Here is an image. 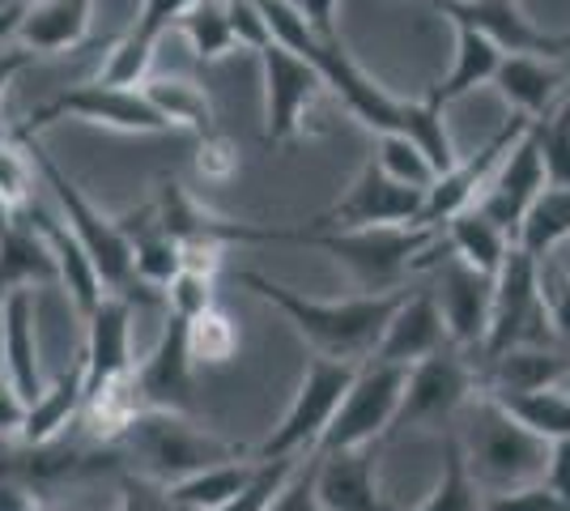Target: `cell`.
I'll return each instance as SVG.
<instances>
[{
    "mask_svg": "<svg viewBox=\"0 0 570 511\" xmlns=\"http://www.w3.org/2000/svg\"><path fill=\"white\" fill-rule=\"evenodd\" d=\"M22 18H26V4H4L0 9V48L9 43V39H18V30H22Z\"/></svg>",
    "mask_w": 570,
    "mask_h": 511,
    "instance_id": "obj_55",
    "label": "cell"
},
{
    "mask_svg": "<svg viewBox=\"0 0 570 511\" xmlns=\"http://www.w3.org/2000/svg\"><path fill=\"white\" fill-rule=\"evenodd\" d=\"M261 73H264V141L282 146L303 132L311 102L324 95V77L315 73L298 51L282 48L277 39L261 51Z\"/></svg>",
    "mask_w": 570,
    "mask_h": 511,
    "instance_id": "obj_13",
    "label": "cell"
},
{
    "mask_svg": "<svg viewBox=\"0 0 570 511\" xmlns=\"http://www.w3.org/2000/svg\"><path fill=\"white\" fill-rule=\"evenodd\" d=\"M124 239L132 247V277L141 286H154V291H167L170 277L179 273V239L163 230V222L154 214V205H145L141 214H128V218H116Z\"/></svg>",
    "mask_w": 570,
    "mask_h": 511,
    "instance_id": "obj_27",
    "label": "cell"
},
{
    "mask_svg": "<svg viewBox=\"0 0 570 511\" xmlns=\"http://www.w3.org/2000/svg\"><path fill=\"white\" fill-rule=\"evenodd\" d=\"M494 86L515 107V116L541 120L567 95V69L562 60H549V56H502Z\"/></svg>",
    "mask_w": 570,
    "mask_h": 511,
    "instance_id": "obj_23",
    "label": "cell"
},
{
    "mask_svg": "<svg viewBox=\"0 0 570 511\" xmlns=\"http://www.w3.org/2000/svg\"><path fill=\"white\" fill-rule=\"evenodd\" d=\"M549 337L553 328H549L546 286H541V261H532L523 247H511L494 273V312H490L481 358H499L515 345H546Z\"/></svg>",
    "mask_w": 570,
    "mask_h": 511,
    "instance_id": "obj_9",
    "label": "cell"
},
{
    "mask_svg": "<svg viewBox=\"0 0 570 511\" xmlns=\"http://www.w3.org/2000/svg\"><path fill=\"white\" fill-rule=\"evenodd\" d=\"M298 461H303V456H289V461H256L252 482L238 490L222 511H268V503L277 499V490L285 487V478L294 473V464Z\"/></svg>",
    "mask_w": 570,
    "mask_h": 511,
    "instance_id": "obj_42",
    "label": "cell"
},
{
    "mask_svg": "<svg viewBox=\"0 0 570 511\" xmlns=\"http://www.w3.org/2000/svg\"><path fill=\"white\" fill-rule=\"evenodd\" d=\"M528 137L541 154V167L553 188H570V102H558L549 116L528 120Z\"/></svg>",
    "mask_w": 570,
    "mask_h": 511,
    "instance_id": "obj_37",
    "label": "cell"
},
{
    "mask_svg": "<svg viewBox=\"0 0 570 511\" xmlns=\"http://www.w3.org/2000/svg\"><path fill=\"white\" fill-rule=\"evenodd\" d=\"M179 30L188 35L191 51L200 60H222L226 51H235V35L226 22V0H191V9L179 18Z\"/></svg>",
    "mask_w": 570,
    "mask_h": 511,
    "instance_id": "obj_39",
    "label": "cell"
},
{
    "mask_svg": "<svg viewBox=\"0 0 570 511\" xmlns=\"http://www.w3.org/2000/svg\"><path fill=\"white\" fill-rule=\"evenodd\" d=\"M132 366H137L132 363V298L102 294V303L86 316V354H81L86 396L128 375Z\"/></svg>",
    "mask_w": 570,
    "mask_h": 511,
    "instance_id": "obj_16",
    "label": "cell"
},
{
    "mask_svg": "<svg viewBox=\"0 0 570 511\" xmlns=\"http://www.w3.org/2000/svg\"><path fill=\"white\" fill-rule=\"evenodd\" d=\"M375 167H380L387 179H396L404 188H417V193H430L434 179H439V170H434V163L426 158V149L417 146L413 137H401V132H383L380 137Z\"/></svg>",
    "mask_w": 570,
    "mask_h": 511,
    "instance_id": "obj_38",
    "label": "cell"
},
{
    "mask_svg": "<svg viewBox=\"0 0 570 511\" xmlns=\"http://www.w3.org/2000/svg\"><path fill=\"white\" fill-rule=\"evenodd\" d=\"M452 431L460 452H464V464H469V478L485 499L532 487V482L546 478L549 443L537 439L532 431H523L494 396L476 392L452 422Z\"/></svg>",
    "mask_w": 570,
    "mask_h": 511,
    "instance_id": "obj_3",
    "label": "cell"
},
{
    "mask_svg": "<svg viewBox=\"0 0 570 511\" xmlns=\"http://www.w3.org/2000/svg\"><path fill=\"white\" fill-rule=\"evenodd\" d=\"M448 350V328H443V316L434 307L430 291L404 294L401 307L392 312L387 328H383L380 345L371 354V363H387V366H413Z\"/></svg>",
    "mask_w": 570,
    "mask_h": 511,
    "instance_id": "obj_20",
    "label": "cell"
},
{
    "mask_svg": "<svg viewBox=\"0 0 570 511\" xmlns=\"http://www.w3.org/2000/svg\"><path fill=\"white\" fill-rule=\"evenodd\" d=\"M30 65H35V51H26L22 43L18 48H0V98L13 86V77L22 73V69H30Z\"/></svg>",
    "mask_w": 570,
    "mask_h": 511,
    "instance_id": "obj_54",
    "label": "cell"
},
{
    "mask_svg": "<svg viewBox=\"0 0 570 511\" xmlns=\"http://www.w3.org/2000/svg\"><path fill=\"white\" fill-rule=\"evenodd\" d=\"M0 366L26 405L48 389L39 371V333H35V291H13L0 298Z\"/></svg>",
    "mask_w": 570,
    "mask_h": 511,
    "instance_id": "obj_21",
    "label": "cell"
},
{
    "mask_svg": "<svg viewBox=\"0 0 570 511\" xmlns=\"http://www.w3.org/2000/svg\"><path fill=\"white\" fill-rule=\"evenodd\" d=\"M494 401L537 439H546V443L570 439V380L562 389L515 392V396H494Z\"/></svg>",
    "mask_w": 570,
    "mask_h": 511,
    "instance_id": "obj_34",
    "label": "cell"
},
{
    "mask_svg": "<svg viewBox=\"0 0 570 511\" xmlns=\"http://www.w3.org/2000/svg\"><path fill=\"white\" fill-rule=\"evenodd\" d=\"M238 282L247 291L264 298L268 307H277L294 333L307 341L320 358H341V363H366L380 345L383 328L392 312L401 307V298L409 291H392V294H354V298H307L303 291H289L282 282L264 277L256 268L238 273Z\"/></svg>",
    "mask_w": 570,
    "mask_h": 511,
    "instance_id": "obj_2",
    "label": "cell"
},
{
    "mask_svg": "<svg viewBox=\"0 0 570 511\" xmlns=\"http://www.w3.org/2000/svg\"><path fill=\"white\" fill-rule=\"evenodd\" d=\"M116 448L124 452V461L137 464V478L158 482V487L184 482V478L200 473V469H214V464L252 456L247 448L209 435L188 414H163V410L137 414V422L124 431Z\"/></svg>",
    "mask_w": 570,
    "mask_h": 511,
    "instance_id": "obj_5",
    "label": "cell"
},
{
    "mask_svg": "<svg viewBox=\"0 0 570 511\" xmlns=\"http://www.w3.org/2000/svg\"><path fill=\"white\" fill-rule=\"evenodd\" d=\"M252 473H256V456L214 464V469H200L184 482H170L167 499L175 511H222L238 490L252 482Z\"/></svg>",
    "mask_w": 570,
    "mask_h": 511,
    "instance_id": "obj_31",
    "label": "cell"
},
{
    "mask_svg": "<svg viewBox=\"0 0 570 511\" xmlns=\"http://www.w3.org/2000/svg\"><path fill=\"white\" fill-rule=\"evenodd\" d=\"M562 239H570V188L549 184L546 193L532 200V209L523 214L515 247H523L532 261H546Z\"/></svg>",
    "mask_w": 570,
    "mask_h": 511,
    "instance_id": "obj_35",
    "label": "cell"
},
{
    "mask_svg": "<svg viewBox=\"0 0 570 511\" xmlns=\"http://www.w3.org/2000/svg\"><path fill=\"white\" fill-rule=\"evenodd\" d=\"M481 511H570L546 482H532V487L507 490V494H490Z\"/></svg>",
    "mask_w": 570,
    "mask_h": 511,
    "instance_id": "obj_48",
    "label": "cell"
},
{
    "mask_svg": "<svg viewBox=\"0 0 570 511\" xmlns=\"http://www.w3.org/2000/svg\"><path fill=\"white\" fill-rule=\"evenodd\" d=\"M226 22H230V35H235V48H247L261 56L273 43V30L264 22L256 0H226Z\"/></svg>",
    "mask_w": 570,
    "mask_h": 511,
    "instance_id": "obj_44",
    "label": "cell"
},
{
    "mask_svg": "<svg viewBox=\"0 0 570 511\" xmlns=\"http://www.w3.org/2000/svg\"><path fill=\"white\" fill-rule=\"evenodd\" d=\"M141 95L149 98V107L167 120V128H188L196 137L214 132V102H209V95H205L196 81L163 77V81H145Z\"/></svg>",
    "mask_w": 570,
    "mask_h": 511,
    "instance_id": "obj_32",
    "label": "cell"
},
{
    "mask_svg": "<svg viewBox=\"0 0 570 511\" xmlns=\"http://www.w3.org/2000/svg\"><path fill=\"white\" fill-rule=\"evenodd\" d=\"M320 39H341L336 35V0H285Z\"/></svg>",
    "mask_w": 570,
    "mask_h": 511,
    "instance_id": "obj_50",
    "label": "cell"
},
{
    "mask_svg": "<svg viewBox=\"0 0 570 511\" xmlns=\"http://www.w3.org/2000/svg\"><path fill=\"white\" fill-rule=\"evenodd\" d=\"M39 235H43V244H48L51 261H56V282H65V291L72 294V303H77V312L81 316H90L98 303H102V282H98L95 265H90V256H86V247L77 244L69 235V226L60 218H51L48 209H39L35 200L26 205V209H18Z\"/></svg>",
    "mask_w": 570,
    "mask_h": 511,
    "instance_id": "obj_24",
    "label": "cell"
},
{
    "mask_svg": "<svg viewBox=\"0 0 570 511\" xmlns=\"http://www.w3.org/2000/svg\"><path fill=\"white\" fill-rule=\"evenodd\" d=\"M541 286H546L549 328H553V337L570 345V277H546L541 273Z\"/></svg>",
    "mask_w": 570,
    "mask_h": 511,
    "instance_id": "obj_49",
    "label": "cell"
},
{
    "mask_svg": "<svg viewBox=\"0 0 570 511\" xmlns=\"http://www.w3.org/2000/svg\"><path fill=\"white\" fill-rule=\"evenodd\" d=\"M570 380V363L549 345H515L499 358H485L476 371V392L485 396H515V392L562 389Z\"/></svg>",
    "mask_w": 570,
    "mask_h": 511,
    "instance_id": "obj_22",
    "label": "cell"
},
{
    "mask_svg": "<svg viewBox=\"0 0 570 511\" xmlns=\"http://www.w3.org/2000/svg\"><path fill=\"white\" fill-rule=\"evenodd\" d=\"M154 43H145L141 35H132V30H124L119 39H111V51H107V65H102V73L98 81L102 86H145L149 81V65H154Z\"/></svg>",
    "mask_w": 570,
    "mask_h": 511,
    "instance_id": "obj_40",
    "label": "cell"
},
{
    "mask_svg": "<svg viewBox=\"0 0 570 511\" xmlns=\"http://www.w3.org/2000/svg\"><path fill=\"white\" fill-rule=\"evenodd\" d=\"M485 508V494L476 490V482L469 478V464H464V452L455 443V431L448 426L443 431V464H439V478L422 503L413 508H396V511H481Z\"/></svg>",
    "mask_w": 570,
    "mask_h": 511,
    "instance_id": "obj_33",
    "label": "cell"
},
{
    "mask_svg": "<svg viewBox=\"0 0 570 511\" xmlns=\"http://www.w3.org/2000/svg\"><path fill=\"white\" fill-rule=\"evenodd\" d=\"M546 188H549V179H546V167H541V154L532 146V137L523 132L520 141L511 146V154L499 163V170L490 175V184L481 188L476 209L490 222H499L502 230L515 239L523 214L532 209V200L546 193Z\"/></svg>",
    "mask_w": 570,
    "mask_h": 511,
    "instance_id": "obj_17",
    "label": "cell"
},
{
    "mask_svg": "<svg viewBox=\"0 0 570 511\" xmlns=\"http://www.w3.org/2000/svg\"><path fill=\"white\" fill-rule=\"evenodd\" d=\"M0 443H4V439H0Z\"/></svg>",
    "mask_w": 570,
    "mask_h": 511,
    "instance_id": "obj_58",
    "label": "cell"
},
{
    "mask_svg": "<svg viewBox=\"0 0 570 511\" xmlns=\"http://www.w3.org/2000/svg\"><path fill=\"white\" fill-rule=\"evenodd\" d=\"M523 132H528V120H523V116H511V120L502 124L499 132L485 141V146L476 149L473 158H460L452 170H443V175L434 179V188L426 193V205H422V226L443 230L460 209L476 205L481 188L490 184V175L499 170V163L511 154V146L520 141Z\"/></svg>",
    "mask_w": 570,
    "mask_h": 511,
    "instance_id": "obj_15",
    "label": "cell"
},
{
    "mask_svg": "<svg viewBox=\"0 0 570 511\" xmlns=\"http://www.w3.org/2000/svg\"><path fill=\"white\" fill-rule=\"evenodd\" d=\"M184 341H188V358L191 366H226L235 363L238 345V324L222 307H209V312H200L196 320H184Z\"/></svg>",
    "mask_w": 570,
    "mask_h": 511,
    "instance_id": "obj_36",
    "label": "cell"
},
{
    "mask_svg": "<svg viewBox=\"0 0 570 511\" xmlns=\"http://www.w3.org/2000/svg\"><path fill=\"white\" fill-rule=\"evenodd\" d=\"M9 137H13V132H9ZM13 141H22L26 154H30V163H35V170L48 179V188L56 193V200H60V214H65L60 222L69 226L72 239L86 247V256H90V265H95L102 291L124 294L137 277H132V247H128V239H124L119 222L107 218L102 209H95L90 196L81 193L69 175L51 163V154H43L35 137H13Z\"/></svg>",
    "mask_w": 570,
    "mask_h": 511,
    "instance_id": "obj_6",
    "label": "cell"
},
{
    "mask_svg": "<svg viewBox=\"0 0 570 511\" xmlns=\"http://www.w3.org/2000/svg\"><path fill=\"white\" fill-rule=\"evenodd\" d=\"M90 4L95 0H35V4H26L18 43L35 56L72 51L90 30Z\"/></svg>",
    "mask_w": 570,
    "mask_h": 511,
    "instance_id": "obj_26",
    "label": "cell"
},
{
    "mask_svg": "<svg viewBox=\"0 0 570 511\" xmlns=\"http://www.w3.org/2000/svg\"><path fill=\"white\" fill-rule=\"evenodd\" d=\"M562 69H567V95H562V102H570V51L562 56Z\"/></svg>",
    "mask_w": 570,
    "mask_h": 511,
    "instance_id": "obj_56",
    "label": "cell"
},
{
    "mask_svg": "<svg viewBox=\"0 0 570 511\" xmlns=\"http://www.w3.org/2000/svg\"><path fill=\"white\" fill-rule=\"evenodd\" d=\"M294 244L324 247L354 273L362 294L401 291L404 273L439 265L434 247L443 244V230L434 226H371V230H311L298 226Z\"/></svg>",
    "mask_w": 570,
    "mask_h": 511,
    "instance_id": "obj_4",
    "label": "cell"
},
{
    "mask_svg": "<svg viewBox=\"0 0 570 511\" xmlns=\"http://www.w3.org/2000/svg\"><path fill=\"white\" fill-rule=\"evenodd\" d=\"M56 120H86L102 124V128H119V132H167V120L149 107V98L141 95V86H102V81H86V86H72L60 95L35 107L13 137H35Z\"/></svg>",
    "mask_w": 570,
    "mask_h": 511,
    "instance_id": "obj_11",
    "label": "cell"
},
{
    "mask_svg": "<svg viewBox=\"0 0 570 511\" xmlns=\"http://www.w3.org/2000/svg\"><path fill=\"white\" fill-rule=\"evenodd\" d=\"M448 235V252H452L455 261H464L469 268H476V273H499L502 261H507V252L515 247V239L502 230L499 222H490L476 205H469V209H460L448 226H443Z\"/></svg>",
    "mask_w": 570,
    "mask_h": 511,
    "instance_id": "obj_30",
    "label": "cell"
},
{
    "mask_svg": "<svg viewBox=\"0 0 570 511\" xmlns=\"http://www.w3.org/2000/svg\"><path fill=\"white\" fill-rule=\"evenodd\" d=\"M191 358L188 341H184V320L167 316L163 337L149 350V358L132 366V380L141 392L145 410H163V414H191Z\"/></svg>",
    "mask_w": 570,
    "mask_h": 511,
    "instance_id": "obj_18",
    "label": "cell"
},
{
    "mask_svg": "<svg viewBox=\"0 0 570 511\" xmlns=\"http://www.w3.org/2000/svg\"><path fill=\"white\" fill-rule=\"evenodd\" d=\"M35 282H56V261L43 235L22 214H13V222L0 230V298L13 291H35Z\"/></svg>",
    "mask_w": 570,
    "mask_h": 511,
    "instance_id": "obj_28",
    "label": "cell"
},
{
    "mask_svg": "<svg viewBox=\"0 0 570 511\" xmlns=\"http://www.w3.org/2000/svg\"><path fill=\"white\" fill-rule=\"evenodd\" d=\"M256 4H261L273 39H277L282 48L298 51L307 65H315V73L324 77V86L345 102V111H350L354 120H362L366 128H375L380 137L383 132L413 137L417 146L426 149V158L434 163L439 175L460 163V154H455V146H452V132H448V120H443L439 107H430V102H409V98H392L375 77L362 73L354 60H350V51H345L341 39H320L285 0H256Z\"/></svg>",
    "mask_w": 570,
    "mask_h": 511,
    "instance_id": "obj_1",
    "label": "cell"
},
{
    "mask_svg": "<svg viewBox=\"0 0 570 511\" xmlns=\"http://www.w3.org/2000/svg\"><path fill=\"white\" fill-rule=\"evenodd\" d=\"M196 170L209 179V184H226L238 170V146L226 137V132H205L200 137V149H196Z\"/></svg>",
    "mask_w": 570,
    "mask_h": 511,
    "instance_id": "obj_46",
    "label": "cell"
},
{
    "mask_svg": "<svg viewBox=\"0 0 570 511\" xmlns=\"http://www.w3.org/2000/svg\"><path fill=\"white\" fill-rule=\"evenodd\" d=\"M81 405H86V375H81V363H77L69 371H60L56 384L26 405V422L18 439L26 448H48V443L69 435V426L81 417Z\"/></svg>",
    "mask_w": 570,
    "mask_h": 511,
    "instance_id": "obj_25",
    "label": "cell"
},
{
    "mask_svg": "<svg viewBox=\"0 0 570 511\" xmlns=\"http://www.w3.org/2000/svg\"><path fill=\"white\" fill-rule=\"evenodd\" d=\"M404 375H409V366L371 363V358L357 366L354 384L345 392L336 417L328 422V431L320 439L315 456L354 452V448H375L380 439H387L392 417H396V405H401Z\"/></svg>",
    "mask_w": 570,
    "mask_h": 511,
    "instance_id": "obj_10",
    "label": "cell"
},
{
    "mask_svg": "<svg viewBox=\"0 0 570 511\" xmlns=\"http://www.w3.org/2000/svg\"><path fill=\"white\" fill-rule=\"evenodd\" d=\"M439 4H481V0H439Z\"/></svg>",
    "mask_w": 570,
    "mask_h": 511,
    "instance_id": "obj_57",
    "label": "cell"
},
{
    "mask_svg": "<svg viewBox=\"0 0 570 511\" xmlns=\"http://www.w3.org/2000/svg\"><path fill=\"white\" fill-rule=\"evenodd\" d=\"M439 277H434V307L443 316V328H448V345L469 354L485 345V333H490V312H494V277L490 273H476L464 261H455L452 252L439 261Z\"/></svg>",
    "mask_w": 570,
    "mask_h": 511,
    "instance_id": "obj_14",
    "label": "cell"
},
{
    "mask_svg": "<svg viewBox=\"0 0 570 511\" xmlns=\"http://www.w3.org/2000/svg\"><path fill=\"white\" fill-rule=\"evenodd\" d=\"M357 366L362 363H341V358H311L303 371V384L294 392V405L285 410L282 426L264 439L252 452L256 461H289V456H307L320 448V439L328 431V422L336 417L345 392L354 384Z\"/></svg>",
    "mask_w": 570,
    "mask_h": 511,
    "instance_id": "obj_7",
    "label": "cell"
},
{
    "mask_svg": "<svg viewBox=\"0 0 570 511\" xmlns=\"http://www.w3.org/2000/svg\"><path fill=\"white\" fill-rule=\"evenodd\" d=\"M30 200H35V163L22 141L0 132V205L9 214H18Z\"/></svg>",
    "mask_w": 570,
    "mask_h": 511,
    "instance_id": "obj_41",
    "label": "cell"
},
{
    "mask_svg": "<svg viewBox=\"0 0 570 511\" xmlns=\"http://www.w3.org/2000/svg\"><path fill=\"white\" fill-rule=\"evenodd\" d=\"M188 9H191V0H141V13H137V22L128 26V30L158 48L163 35H167L170 26H179V18H184Z\"/></svg>",
    "mask_w": 570,
    "mask_h": 511,
    "instance_id": "obj_47",
    "label": "cell"
},
{
    "mask_svg": "<svg viewBox=\"0 0 570 511\" xmlns=\"http://www.w3.org/2000/svg\"><path fill=\"white\" fill-rule=\"evenodd\" d=\"M268 511H324L320 494H315V452H307L303 461L294 464V473L285 478V487L277 490Z\"/></svg>",
    "mask_w": 570,
    "mask_h": 511,
    "instance_id": "obj_45",
    "label": "cell"
},
{
    "mask_svg": "<svg viewBox=\"0 0 570 511\" xmlns=\"http://www.w3.org/2000/svg\"><path fill=\"white\" fill-rule=\"evenodd\" d=\"M22 422H26V401L18 396V389L9 384V375L0 366V439L22 435Z\"/></svg>",
    "mask_w": 570,
    "mask_h": 511,
    "instance_id": "obj_52",
    "label": "cell"
},
{
    "mask_svg": "<svg viewBox=\"0 0 570 511\" xmlns=\"http://www.w3.org/2000/svg\"><path fill=\"white\" fill-rule=\"evenodd\" d=\"M541 482L570 508V439L549 443V461H546V478H541Z\"/></svg>",
    "mask_w": 570,
    "mask_h": 511,
    "instance_id": "obj_51",
    "label": "cell"
},
{
    "mask_svg": "<svg viewBox=\"0 0 570 511\" xmlns=\"http://www.w3.org/2000/svg\"><path fill=\"white\" fill-rule=\"evenodd\" d=\"M167 303H170V316L196 320L200 312L214 307V277L191 273V268H179L167 286Z\"/></svg>",
    "mask_w": 570,
    "mask_h": 511,
    "instance_id": "obj_43",
    "label": "cell"
},
{
    "mask_svg": "<svg viewBox=\"0 0 570 511\" xmlns=\"http://www.w3.org/2000/svg\"><path fill=\"white\" fill-rule=\"evenodd\" d=\"M473 396L476 366L460 350L448 345V350H439V354H430V358L409 366L401 405H396L387 439L404 435V431H448Z\"/></svg>",
    "mask_w": 570,
    "mask_h": 511,
    "instance_id": "obj_8",
    "label": "cell"
},
{
    "mask_svg": "<svg viewBox=\"0 0 570 511\" xmlns=\"http://www.w3.org/2000/svg\"><path fill=\"white\" fill-rule=\"evenodd\" d=\"M315 494L324 511H396L380 490V469L371 448L315 456Z\"/></svg>",
    "mask_w": 570,
    "mask_h": 511,
    "instance_id": "obj_19",
    "label": "cell"
},
{
    "mask_svg": "<svg viewBox=\"0 0 570 511\" xmlns=\"http://www.w3.org/2000/svg\"><path fill=\"white\" fill-rule=\"evenodd\" d=\"M0 511H39L35 490L18 478H0Z\"/></svg>",
    "mask_w": 570,
    "mask_h": 511,
    "instance_id": "obj_53",
    "label": "cell"
},
{
    "mask_svg": "<svg viewBox=\"0 0 570 511\" xmlns=\"http://www.w3.org/2000/svg\"><path fill=\"white\" fill-rule=\"evenodd\" d=\"M507 51L499 43H490L485 35H476V30H464V26H455V60H452V73L443 77L434 90L426 95L430 107H448L455 98L473 95L476 86H485V81H494L499 73V60Z\"/></svg>",
    "mask_w": 570,
    "mask_h": 511,
    "instance_id": "obj_29",
    "label": "cell"
},
{
    "mask_svg": "<svg viewBox=\"0 0 570 511\" xmlns=\"http://www.w3.org/2000/svg\"><path fill=\"white\" fill-rule=\"evenodd\" d=\"M422 205L426 193L404 188L396 179H387L375 158L362 167L354 188L336 200L328 214L307 222L311 230H371V226H422Z\"/></svg>",
    "mask_w": 570,
    "mask_h": 511,
    "instance_id": "obj_12",
    "label": "cell"
}]
</instances>
